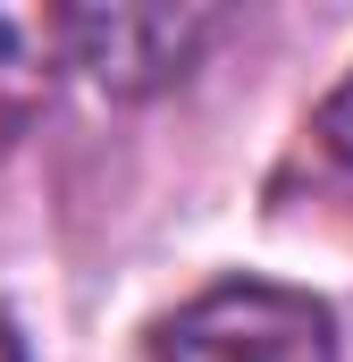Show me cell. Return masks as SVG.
Listing matches in <instances>:
<instances>
[{"label": "cell", "instance_id": "6da1fadb", "mask_svg": "<svg viewBox=\"0 0 353 362\" xmlns=\"http://www.w3.org/2000/svg\"><path fill=\"white\" fill-rule=\"evenodd\" d=\"M152 362H337V320L303 286L227 278L160 320Z\"/></svg>", "mask_w": 353, "mask_h": 362}, {"label": "cell", "instance_id": "7a4b0ae2", "mask_svg": "<svg viewBox=\"0 0 353 362\" xmlns=\"http://www.w3.org/2000/svg\"><path fill=\"white\" fill-rule=\"evenodd\" d=\"M59 17H68V68H85L118 101L176 85L219 34L210 8H59Z\"/></svg>", "mask_w": 353, "mask_h": 362}, {"label": "cell", "instance_id": "3957f363", "mask_svg": "<svg viewBox=\"0 0 353 362\" xmlns=\"http://www.w3.org/2000/svg\"><path fill=\"white\" fill-rule=\"evenodd\" d=\"M59 68H68V17L59 8H0V152L42 118Z\"/></svg>", "mask_w": 353, "mask_h": 362}, {"label": "cell", "instance_id": "277c9868", "mask_svg": "<svg viewBox=\"0 0 353 362\" xmlns=\"http://www.w3.org/2000/svg\"><path fill=\"white\" fill-rule=\"evenodd\" d=\"M320 144H328L337 160H353V76L328 93V110H320Z\"/></svg>", "mask_w": 353, "mask_h": 362}, {"label": "cell", "instance_id": "5b68a950", "mask_svg": "<svg viewBox=\"0 0 353 362\" xmlns=\"http://www.w3.org/2000/svg\"><path fill=\"white\" fill-rule=\"evenodd\" d=\"M0 362H25V346H17V329L0 320Z\"/></svg>", "mask_w": 353, "mask_h": 362}]
</instances>
